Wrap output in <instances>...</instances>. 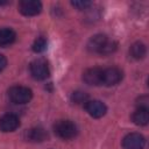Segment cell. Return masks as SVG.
I'll use <instances>...</instances> for the list:
<instances>
[{"label": "cell", "mask_w": 149, "mask_h": 149, "mask_svg": "<svg viewBox=\"0 0 149 149\" xmlns=\"http://www.w3.org/2000/svg\"><path fill=\"white\" fill-rule=\"evenodd\" d=\"M56 135L63 140H70L77 135V126L70 120H59L54 125Z\"/></svg>", "instance_id": "cell-2"}, {"label": "cell", "mask_w": 149, "mask_h": 149, "mask_svg": "<svg viewBox=\"0 0 149 149\" xmlns=\"http://www.w3.org/2000/svg\"><path fill=\"white\" fill-rule=\"evenodd\" d=\"M71 5L73 6V7H76L77 9H80V10H83V9H87L91 5H92V2L91 1H72L71 2Z\"/></svg>", "instance_id": "cell-18"}, {"label": "cell", "mask_w": 149, "mask_h": 149, "mask_svg": "<svg viewBox=\"0 0 149 149\" xmlns=\"http://www.w3.org/2000/svg\"><path fill=\"white\" fill-rule=\"evenodd\" d=\"M8 97L12 102L22 105V104H27L30 101V99L33 97V92L30 88H28L26 86L15 85L8 90Z\"/></svg>", "instance_id": "cell-1"}, {"label": "cell", "mask_w": 149, "mask_h": 149, "mask_svg": "<svg viewBox=\"0 0 149 149\" xmlns=\"http://www.w3.org/2000/svg\"><path fill=\"white\" fill-rule=\"evenodd\" d=\"M6 65H7V59H6V57L0 54V72L6 68Z\"/></svg>", "instance_id": "cell-20"}, {"label": "cell", "mask_w": 149, "mask_h": 149, "mask_svg": "<svg viewBox=\"0 0 149 149\" xmlns=\"http://www.w3.org/2000/svg\"><path fill=\"white\" fill-rule=\"evenodd\" d=\"M19 126H20V121H19V118L15 114L7 113V114H3L0 118V130H2L5 133L13 132Z\"/></svg>", "instance_id": "cell-9"}, {"label": "cell", "mask_w": 149, "mask_h": 149, "mask_svg": "<svg viewBox=\"0 0 149 149\" xmlns=\"http://www.w3.org/2000/svg\"><path fill=\"white\" fill-rule=\"evenodd\" d=\"M83 80L87 85H102V69L100 68H91L87 69L83 73Z\"/></svg>", "instance_id": "cell-7"}, {"label": "cell", "mask_w": 149, "mask_h": 149, "mask_svg": "<svg viewBox=\"0 0 149 149\" xmlns=\"http://www.w3.org/2000/svg\"><path fill=\"white\" fill-rule=\"evenodd\" d=\"M129 52H130V56L135 59H142L144 56H146V52H147V49H146V45L141 42H135L134 44H132L130 49H129Z\"/></svg>", "instance_id": "cell-14"}, {"label": "cell", "mask_w": 149, "mask_h": 149, "mask_svg": "<svg viewBox=\"0 0 149 149\" xmlns=\"http://www.w3.org/2000/svg\"><path fill=\"white\" fill-rule=\"evenodd\" d=\"M123 73L118 68H107L102 70V84L106 86H114L122 80Z\"/></svg>", "instance_id": "cell-4"}, {"label": "cell", "mask_w": 149, "mask_h": 149, "mask_svg": "<svg viewBox=\"0 0 149 149\" xmlns=\"http://www.w3.org/2000/svg\"><path fill=\"white\" fill-rule=\"evenodd\" d=\"M108 38L106 35H102V34H97L94 36H92L88 42H87V49L91 51V52H99L101 51V49L105 47V44L107 43Z\"/></svg>", "instance_id": "cell-10"}, {"label": "cell", "mask_w": 149, "mask_h": 149, "mask_svg": "<svg viewBox=\"0 0 149 149\" xmlns=\"http://www.w3.org/2000/svg\"><path fill=\"white\" fill-rule=\"evenodd\" d=\"M116 48H118V43L116 42H114V41H107V43L105 44V47L101 49V51H100V54H102V55H109V54H113L115 50H116Z\"/></svg>", "instance_id": "cell-17"}, {"label": "cell", "mask_w": 149, "mask_h": 149, "mask_svg": "<svg viewBox=\"0 0 149 149\" xmlns=\"http://www.w3.org/2000/svg\"><path fill=\"white\" fill-rule=\"evenodd\" d=\"M71 101L76 105H85L88 101V95L83 91H74L71 94Z\"/></svg>", "instance_id": "cell-15"}, {"label": "cell", "mask_w": 149, "mask_h": 149, "mask_svg": "<svg viewBox=\"0 0 149 149\" xmlns=\"http://www.w3.org/2000/svg\"><path fill=\"white\" fill-rule=\"evenodd\" d=\"M133 121L135 125L137 126H146L149 121V112L148 109H144V108H137L133 116H132Z\"/></svg>", "instance_id": "cell-13"}, {"label": "cell", "mask_w": 149, "mask_h": 149, "mask_svg": "<svg viewBox=\"0 0 149 149\" xmlns=\"http://www.w3.org/2000/svg\"><path fill=\"white\" fill-rule=\"evenodd\" d=\"M48 133L41 127H34L26 132V140L30 142H42L47 140Z\"/></svg>", "instance_id": "cell-11"}, {"label": "cell", "mask_w": 149, "mask_h": 149, "mask_svg": "<svg viewBox=\"0 0 149 149\" xmlns=\"http://www.w3.org/2000/svg\"><path fill=\"white\" fill-rule=\"evenodd\" d=\"M16 38V34L10 28H0V47L12 44Z\"/></svg>", "instance_id": "cell-12"}, {"label": "cell", "mask_w": 149, "mask_h": 149, "mask_svg": "<svg viewBox=\"0 0 149 149\" xmlns=\"http://www.w3.org/2000/svg\"><path fill=\"white\" fill-rule=\"evenodd\" d=\"M42 9V3L37 0H22L19 3V10L22 15L34 16L37 15Z\"/></svg>", "instance_id": "cell-6"}, {"label": "cell", "mask_w": 149, "mask_h": 149, "mask_svg": "<svg viewBox=\"0 0 149 149\" xmlns=\"http://www.w3.org/2000/svg\"><path fill=\"white\" fill-rule=\"evenodd\" d=\"M47 40L44 37H37L35 40V42L33 43V50L35 52H43L47 49Z\"/></svg>", "instance_id": "cell-16"}, {"label": "cell", "mask_w": 149, "mask_h": 149, "mask_svg": "<svg viewBox=\"0 0 149 149\" xmlns=\"http://www.w3.org/2000/svg\"><path fill=\"white\" fill-rule=\"evenodd\" d=\"M7 3V1H0V6H2V5H6Z\"/></svg>", "instance_id": "cell-21"}, {"label": "cell", "mask_w": 149, "mask_h": 149, "mask_svg": "<svg viewBox=\"0 0 149 149\" xmlns=\"http://www.w3.org/2000/svg\"><path fill=\"white\" fill-rule=\"evenodd\" d=\"M85 109L92 118L98 119V118H101L105 115L107 107L104 102H101L99 100H88L85 104Z\"/></svg>", "instance_id": "cell-8"}, {"label": "cell", "mask_w": 149, "mask_h": 149, "mask_svg": "<svg viewBox=\"0 0 149 149\" xmlns=\"http://www.w3.org/2000/svg\"><path fill=\"white\" fill-rule=\"evenodd\" d=\"M146 144V139L139 133H130L126 135L122 140L123 149H143Z\"/></svg>", "instance_id": "cell-5"}, {"label": "cell", "mask_w": 149, "mask_h": 149, "mask_svg": "<svg viewBox=\"0 0 149 149\" xmlns=\"http://www.w3.org/2000/svg\"><path fill=\"white\" fill-rule=\"evenodd\" d=\"M148 102H149V100H148V97H141L139 100H137V102H136V105H137V108H144V109H148Z\"/></svg>", "instance_id": "cell-19"}, {"label": "cell", "mask_w": 149, "mask_h": 149, "mask_svg": "<svg viewBox=\"0 0 149 149\" xmlns=\"http://www.w3.org/2000/svg\"><path fill=\"white\" fill-rule=\"evenodd\" d=\"M30 73L36 80H44L49 77L50 70L44 59H35L30 64Z\"/></svg>", "instance_id": "cell-3"}]
</instances>
